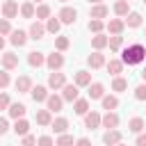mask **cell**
Segmentation results:
<instances>
[{"mask_svg":"<svg viewBox=\"0 0 146 146\" xmlns=\"http://www.w3.org/2000/svg\"><path fill=\"white\" fill-rule=\"evenodd\" d=\"M55 146H75V141H73V137H71V135H66V132H64V135H59V137H57Z\"/></svg>","mask_w":146,"mask_h":146,"instance_id":"74e56055","label":"cell"},{"mask_svg":"<svg viewBox=\"0 0 146 146\" xmlns=\"http://www.w3.org/2000/svg\"><path fill=\"white\" fill-rule=\"evenodd\" d=\"M34 2H43V0H34Z\"/></svg>","mask_w":146,"mask_h":146,"instance_id":"11a10c76","label":"cell"},{"mask_svg":"<svg viewBox=\"0 0 146 146\" xmlns=\"http://www.w3.org/2000/svg\"><path fill=\"white\" fill-rule=\"evenodd\" d=\"M73 112H75L78 116H84V114L89 112V100H87V98H78V100L73 103Z\"/></svg>","mask_w":146,"mask_h":146,"instance_id":"603a6c76","label":"cell"},{"mask_svg":"<svg viewBox=\"0 0 146 146\" xmlns=\"http://www.w3.org/2000/svg\"><path fill=\"white\" fill-rule=\"evenodd\" d=\"M114 146H125V144H123V141H119V144H114Z\"/></svg>","mask_w":146,"mask_h":146,"instance_id":"db71d44e","label":"cell"},{"mask_svg":"<svg viewBox=\"0 0 146 146\" xmlns=\"http://www.w3.org/2000/svg\"><path fill=\"white\" fill-rule=\"evenodd\" d=\"M141 80H144V82H146V68H144V71H141Z\"/></svg>","mask_w":146,"mask_h":146,"instance_id":"816d5d0a","label":"cell"},{"mask_svg":"<svg viewBox=\"0 0 146 146\" xmlns=\"http://www.w3.org/2000/svg\"><path fill=\"white\" fill-rule=\"evenodd\" d=\"M43 34H46V25L41 23V21H36V23H32L30 25V39H43Z\"/></svg>","mask_w":146,"mask_h":146,"instance_id":"d6986e66","label":"cell"},{"mask_svg":"<svg viewBox=\"0 0 146 146\" xmlns=\"http://www.w3.org/2000/svg\"><path fill=\"white\" fill-rule=\"evenodd\" d=\"M89 2H94V5H100V2H103V0H89Z\"/></svg>","mask_w":146,"mask_h":146,"instance_id":"f5cc1de1","label":"cell"},{"mask_svg":"<svg viewBox=\"0 0 146 146\" xmlns=\"http://www.w3.org/2000/svg\"><path fill=\"white\" fill-rule=\"evenodd\" d=\"M27 64H30L32 68H39V66H43V64H46V55H43V52H39V50H32V52L27 55Z\"/></svg>","mask_w":146,"mask_h":146,"instance_id":"7c38bea8","label":"cell"},{"mask_svg":"<svg viewBox=\"0 0 146 146\" xmlns=\"http://www.w3.org/2000/svg\"><path fill=\"white\" fill-rule=\"evenodd\" d=\"M64 84H66V75H64V73L52 71V73L48 75V87H50V89H55V91H57V89H62Z\"/></svg>","mask_w":146,"mask_h":146,"instance_id":"277c9868","label":"cell"},{"mask_svg":"<svg viewBox=\"0 0 146 146\" xmlns=\"http://www.w3.org/2000/svg\"><path fill=\"white\" fill-rule=\"evenodd\" d=\"M84 125H87L89 130H96V128L100 125V114H98V112H94V110H91V112H87V114H84Z\"/></svg>","mask_w":146,"mask_h":146,"instance_id":"e0dca14e","label":"cell"},{"mask_svg":"<svg viewBox=\"0 0 146 146\" xmlns=\"http://www.w3.org/2000/svg\"><path fill=\"white\" fill-rule=\"evenodd\" d=\"M87 27H89V32H94V34H100V32H103V21H96V18H91Z\"/></svg>","mask_w":146,"mask_h":146,"instance_id":"ab89813d","label":"cell"},{"mask_svg":"<svg viewBox=\"0 0 146 146\" xmlns=\"http://www.w3.org/2000/svg\"><path fill=\"white\" fill-rule=\"evenodd\" d=\"M5 34H11V23L7 18H0V36H5Z\"/></svg>","mask_w":146,"mask_h":146,"instance_id":"60d3db41","label":"cell"},{"mask_svg":"<svg viewBox=\"0 0 146 146\" xmlns=\"http://www.w3.org/2000/svg\"><path fill=\"white\" fill-rule=\"evenodd\" d=\"M105 66H107V71L116 78L119 73H123V62L121 59H110V62H105Z\"/></svg>","mask_w":146,"mask_h":146,"instance_id":"cb8c5ba5","label":"cell"},{"mask_svg":"<svg viewBox=\"0 0 146 146\" xmlns=\"http://www.w3.org/2000/svg\"><path fill=\"white\" fill-rule=\"evenodd\" d=\"M121 43H123V36H107V46H110V50H119L121 48Z\"/></svg>","mask_w":146,"mask_h":146,"instance_id":"f35d334b","label":"cell"},{"mask_svg":"<svg viewBox=\"0 0 146 146\" xmlns=\"http://www.w3.org/2000/svg\"><path fill=\"white\" fill-rule=\"evenodd\" d=\"M123 27H125V23H123L121 18H112V21L107 23V32H110L112 36H121Z\"/></svg>","mask_w":146,"mask_h":146,"instance_id":"2e32d148","label":"cell"},{"mask_svg":"<svg viewBox=\"0 0 146 146\" xmlns=\"http://www.w3.org/2000/svg\"><path fill=\"white\" fill-rule=\"evenodd\" d=\"M9 103H11V100H9V96H7V94H0V110H7V107H9Z\"/></svg>","mask_w":146,"mask_h":146,"instance_id":"bcb514c9","label":"cell"},{"mask_svg":"<svg viewBox=\"0 0 146 146\" xmlns=\"http://www.w3.org/2000/svg\"><path fill=\"white\" fill-rule=\"evenodd\" d=\"M68 46H71L68 36H57V39H55V48H57V52H64Z\"/></svg>","mask_w":146,"mask_h":146,"instance_id":"8d00e7d4","label":"cell"},{"mask_svg":"<svg viewBox=\"0 0 146 146\" xmlns=\"http://www.w3.org/2000/svg\"><path fill=\"white\" fill-rule=\"evenodd\" d=\"M103 96H105V87H103L100 82L89 84V98H91V100H100Z\"/></svg>","mask_w":146,"mask_h":146,"instance_id":"7402d4cb","label":"cell"},{"mask_svg":"<svg viewBox=\"0 0 146 146\" xmlns=\"http://www.w3.org/2000/svg\"><path fill=\"white\" fill-rule=\"evenodd\" d=\"M36 123H39V125H50V123H52V112L39 110V112H36Z\"/></svg>","mask_w":146,"mask_h":146,"instance_id":"4316f807","label":"cell"},{"mask_svg":"<svg viewBox=\"0 0 146 146\" xmlns=\"http://www.w3.org/2000/svg\"><path fill=\"white\" fill-rule=\"evenodd\" d=\"M34 16H36V21L50 18V7H48V5H39V7H36V11H34Z\"/></svg>","mask_w":146,"mask_h":146,"instance_id":"e575fe53","label":"cell"},{"mask_svg":"<svg viewBox=\"0 0 146 146\" xmlns=\"http://www.w3.org/2000/svg\"><path fill=\"white\" fill-rule=\"evenodd\" d=\"M75 146H91V139H89V137H80V139L75 141Z\"/></svg>","mask_w":146,"mask_h":146,"instance_id":"c3c4849f","label":"cell"},{"mask_svg":"<svg viewBox=\"0 0 146 146\" xmlns=\"http://www.w3.org/2000/svg\"><path fill=\"white\" fill-rule=\"evenodd\" d=\"M36 146H52V137L50 135H41L36 139Z\"/></svg>","mask_w":146,"mask_h":146,"instance_id":"7bdbcfd3","label":"cell"},{"mask_svg":"<svg viewBox=\"0 0 146 146\" xmlns=\"http://www.w3.org/2000/svg\"><path fill=\"white\" fill-rule=\"evenodd\" d=\"M114 14H116V16H128V14H130V5H128V0H119V2L114 5Z\"/></svg>","mask_w":146,"mask_h":146,"instance_id":"4dcf8cb0","label":"cell"},{"mask_svg":"<svg viewBox=\"0 0 146 146\" xmlns=\"http://www.w3.org/2000/svg\"><path fill=\"white\" fill-rule=\"evenodd\" d=\"M59 27H62L59 18H48V21H46V32H50V34H57V32H59Z\"/></svg>","mask_w":146,"mask_h":146,"instance_id":"836d02e7","label":"cell"},{"mask_svg":"<svg viewBox=\"0 0 146 146\" xmlns=\"http://www.w3.org/2000/svg\"><path fill=\"white\" fill-rule=\"evenodd\" d=\"M21 146H36V137L25 135V137H23V141H21Z\"/></svg>","mask_w":146,"mask_h":146,"instance_id":"ee69618b","label":"cell"},{"mask_svg":"<svg viewBox=\"0 0 146 146\" xmlns=\"http://www.w3.org/2000/svg\"><path fill=\"white\" fill-rule=\"evenodd\" d=\"M62 98L68 100V103H75V100L80 98V87H75V84H64V87H62Z\"/></svg>","mask_w":146,"mask_h":146,"instance_id":"5b68a950","label":"cell"},{"mask_svg":"<svg viewBox=\"0 0 146 146\" xmlns=\"http://www.w3.org/2000/svg\"><path fill=\"white\" fill-rule=\"evenodd\" d=\"M141 2H144V5H146V0H141Z\"/></svg>","mask_w":146,"mask_h":146,"instance_id":"9f6ffc18","label":"cell"},{"mask_svg":"<svg viewBox=\"0 0 146 146\" xmlns=\"http://www.w3.org/2000/svg\"><path fill=\"white\" fill-rule=\"evenodd\" d=\"M27 32H23V30H11V36H9V41L16 46V48H21V46H25L27 43Z\"/></svg>","mask_w":146,"mask_h":146,"instance_id":"8fae6325","label":"cell"},{"mask_svg":"<svg viewBox=\"0 0 146 146\" xmlns=\"http://www.w3.org/2000/svg\"><path fill=\"white\" fill-rule=\"evenodd\" d=\"M57 18H59V23L73 25V23H75V18H78V11H75L73 7H62V9H59V14H57Z\"/></svg>","mask_w":146,"mask_h":146,"instance_id":"7a4b0ae2","label":"cell"},{"mask_svg":"<svg viewBox=\"0 0 146 146\" xmlns=\"http://www.w3.org/2000/svg\"><path fill=\"white\" fill-rule=\"evenodd\" d=\"M16 91L18 94H30L32 91V78L30 75H21L16 80Z\"/></svg>","mask_w":146,"mask_h":146,"instance_id":"5bb4252c","label":"cell"},{"mask_svg":"<svg viewBox=\"0 0 146 146\" xmlns=\"http://www.w3.org/2000/svg\"><path fill=\"white\" fill-rule=\"evenodd\" d=\"M46 110L48 112H62V107H64V98L62 96H57V94H50L48 98H46Z\"/></svg>","mask_w":146,"mask_h":146,"instance_id":"8992f818","label":"cell"},{"mask_svg":"<svg viewBox=\"0 0 146 146\" xmlns=\"http://www.w3.org/2000/svg\"><path fill=\"white\" fill-rule=\"evenodd\" d=\"M18 11H21V16H23V18H34V11H36V7H34L32 2H23Z\"/></svg>","mask_w":146,"mask_h":146,"instance_id":"1f68e13d","label":"cell"},{"mask_svg":"<svg viewBox=\"0 0 146 146\" xmlns=\"http://www.w3.org/2000/svg\"><path fill=\"white\" fill-rule=\"evenodd\" d=\"M137 146H146V135L139 132V137H137Z\"/></svg>","mask_w":146,"mask_h":146,"instance_id":"681fc988","label":"cell"},{"mask_svg":"<svg viewBox=\"0 0 146 146\" xmlns=\"http://www.w3.org/2000/svg\"><path fill=\"white\" fill-rule=\"evenodd\" d=\"M91 46H94V48L100 52V50L107 46V36H105L103 32H100V34H94V36H91Z\"/></svg>","mask_w":146,"mask_h":146,"instance_id":"f546056e","label":"cell"},{"mask_svg":"<svg viewBox=\"0 0 146 146\" xmlns=\"http://www.w3.org/2000/svg\"><path fill=\"white\" fill-rule=\"evenodd\" d=\"M50 125H52V130H55L57 135H64V132L68 130V121H66L64 116H59V119H55V121H52Z\"/></svg>","mask_w":146,"mask_h":146,"instance_id":"83f0119b","label":"cell"},{"mask_svg":"<svg viewBox=\"0 0 146 146\" xmlns=\"http://www.w3.org/2000/svg\"><path fill=\"white\" fill-rule=\"evenodd\" d=\"M144 55H146V48H144L141 43H132V46H128V48L123 50L121 62H123V66H125V64H128V66H135V64H141V62H144Z\"/></svg>","mask_w":146,"mask_h":146,"instance_id":"6da1fadb","label":"cell"},{"mask_svg":"<svg viewBox=\"0 0 146 146\" xmlns=\"http://www.w3.org/2000/svg\"><path fill=\"white\" fill-rule=\"evenodd\" d=\"M59 2H66V0H59Z\"/></svg>","mask_w":146,"mask_h":146,"instance_id":"680465c9","label":"cell"},{"mask_svg":"<svg viewBox=\"0 0 146 146\" xmlns=\"http://www.w3.org/2000/svg\"><path fill=\"white\" fill-rule=\"evenodd\" d=\"M7 130H9V121H7L5 116H0V135H5Z\"/></svg>","mask_w":146,"mask_h":146,"instance_id":"7dc6e473","label":"cell"},{"mask_svg":"<svg viewBox=\"0 0 146 146\" xmlns=\"http://www.w3.org/2000/svg\"><path fill=\"white\" fill-rule=\"evenodd\" d=\"M2 16L9 21V18H16L18 16V2L16 0H5L2 5Z\"/></svg>","mask_w":146,"mask_h":146,"instance_id":"52a82bcc","label":"cell"},{"mask_svg":"<svg viewBox=\"0 0 146 146\" xmlns=\"http://www.w3.org/2000/svg\"><path fill=\"white\" fill-rule=\"evenodd\" d=\"M0 62H2V68H5V71L18 68V55H14V52H5V55L0 57Z\"/></svg>","mask_w":146,"mask_h":146,"instance_id":"9c48e42d","label":"cell"},{"mask_svg":"<svg viewBox=\"0 0 146 146\" xmlns=\"http://www.w3.org/2000/svg\"><path fill=\"white\" fill-rule=\"evenodd\" d=\"M9 84V73L7 71H0V89H5Z\"/></svg>","mask_w":146,"mask_h":146,"instance_id":"f6af8a7d","label":"cell"},{"mask_svg":"<svg viewBox=\"0 0 146 146\" xmlns=\"http://www.w3.org/2000/svg\"><path fill=\"white\" fill-rule=\"evenodd\" d=\"M7 112H9V116H11V119H23V116H25V112H27V107H25L23 103H9Z\"/></svg>","mask_w":146,"mask_h":146,"instance_id":"9a60e30c","label":"cell"},{"mask_svg":"<svg viewBox=\"0 0 146 146\" xmlns=\"http://www.w3.org/2000/svg\"><path fill=\"white\" fill-rule=\"evenodd\" d=\"M30 96H32V100H34V103H46V98H48L50 94H48V89H46L43 84H36V87H32Z\"/></svg>","mask_w":146,"mask_h":146,"instance_id":"30bf717a","label":"cell"},{"mask_svg":"<svg viewBox=\"0 0 146 146\" xmlns=\"http://www.w3.org/2000/svg\"><path fill=\"white\" fill-rule=\"evenodd\" d=\"M123 23H125L128 27H139V25H141V14H137V11H130V14H128V18H125Z\"/></svg>","mask_w":146,"mask_h":146,"instance_id":"d6a6232c","label":"cell"},{"mask_svg":"<svg viewBox=\"0 0 146 146\" xmlns=\"http://www.w3.org/2000/svg\"><path fill=\"white\" fill-rule=\"evenodd\" d=\"M121 137H123V135H121V130H116V128H114V130H107V132L103 135V144L114 146V144H119V141H121Z\"/></svg>","mask_w":146,"mask_h":146,"instance_id":"ac0fdd59","label":"cell"},{"mask_svg":"<svg viewBox=\"0 0 146 146\" xmlns=\"http://www.w3.org/2000/svg\"><path fill=\"white\" fill-rule=\"evenodd\" d=\"M144 62H146V55H144Z\"/></svg>","mask_w":146,"mask_h":146,"instance_id":"6f0895ef","label":"cell"},{"mask_svg":"<svg viewBox=\"0 0 146 146\" xmlns=\"http://www.w3.org/2000/svg\"><path fill=\"white\" fill-rule=\"evenodd\" d=\"M14 132L21 135V137H25V135L30 132V123H27L25 119H16V123H14Z\"/></svg>","mask_w":146,"mask_h":146,"instance_id":"f1b7e54d","label":"cell"},{"mask_svg":"<svg viewBox=\"0 0 146 146\" xmlns=\"http://www.w3.org/2000/svg\"><path fill=\"white\" fill-rule=\"evenodd\" d=\"M46 66H48L50 71H59V68L64 66V55H62V52H50V55L46 57Z\"/></svg>","mask_w":146,"mask_h":146,"instance_id":"3957f363","label":"cell"},{"mask_svg":"<svg viewBox=\"0 0 146 146\" xmlns=\"http://www.w3.org/2000/svg\"><path fill=\"white\" fill-rule=\"evenodd\" d=\"M112 89H114V91H125V89H128V80L121 78V75H116L114 82H112Z\"/></svg>","mask_w":146,"mask_h":146,"instance_id":"d590c367","label":"cell"},{"mask_svg":"<svg viewBox=\"0 0 146 146\" xmlns=\"http://www.w3.org/2000/svg\"><path fill=\"white\" fill-rule=\"evenodd\" d=\"M5 48V36H0V50Z\"/></svg>","mask_w":146,"mask_h":146,"instance_id":"f907efd6","label":"cell"},{"mask_svg":"<svg viewBox=\"0 0 146 146\" xmlns=\"http://www.w3.org/2000/svg\"><path fill=\"white\" fill-rule=\"evenodd\" d=\"M100 100H103V110H107V112H114L119 107V98L116 96H103Z\"/></svg>","mask_w":146,"mask_h":146,"instance_id":"484cf974","label":"cell"},{"mask_svg":"<svg viewBox=\"0 0 146 146\" xmlns=\"http://www.w3.org/2000/svg\"><path fill=\"white\" fill-rule=\"evenodd\" d=\"M73 84L75 87H89L91 84V73L89 71H78L73 75Z\"/></svg>","mask_w":146,"mask_h":146,"instance_id":"4fadbf2b","label":"cell"},{"mask_svg":"<svg viewBox=\"0 0 146 146\" xmlns=\"http://www.w3.org/2000/svg\"><path fill=\"white\" fill-rule=\"evenodd\" d=\"M87 64L91 66V68H100V66H105V55L103 52H91L89 57H87Z\"/></svg>","mask_w":146,"mask_h":146,"instance_id":"ffe728a7","label":"cell"},{"mask_svg":"<svg viewBox=\"0 0 146 146\" xmlns=\"http://www.w3.org/2000/svg\"><path fill=\"white\" fill-rule=\"evenodd\" d=\"M135 98H137V100H146V84L135 87Z\"/></svg>","mask_w":146,"mask_h":146,"instance_id":"b9f144b4","label":"cell"},{"mask_svg":"<svg viewBox=\"0 0 146 146\" xmlns=\"http://www.w3.org/2000/svg\"><path fill=\"white\" fill-rule=\"evenodd\" d=\"M100 125L107 128V130H114V128L119 125V114H116V112H107V114H103V116H100Z\"/></svg>","mask_w":146,"mask_h":146,"instance_id":"ba28073f","label":"cell"},{"mask_svg":"<svg viewBox=\"0 0 146 146\" xmlns=\"http://www.w3.org/2000/svg\"><path fill=\"white\" fill-rule=\"evenodd\" d=\"M110 14V9L105 7V5H94L91 9H89V18H96V21H100V18H105Z\"/></svg>","mask_w":146,"mask_h":146,"instance_id":"44dd1931","label":"cell"},{"mask_svg":"<svg viewBox=\"0 0 146 146\" xmlns=\"http://www.w3.org/2000/svg\"><path fill=\"white\" fill-rule=\"evenodd\" d=\"M144 125H146V123H144L141 116H132V119L128 121V130H130V132H137V135L144 130Z\"/></svg>","mask_w":146,"mask_h":146,"instance_id":"d4e9b609","label":"cell"}]
</instances>
